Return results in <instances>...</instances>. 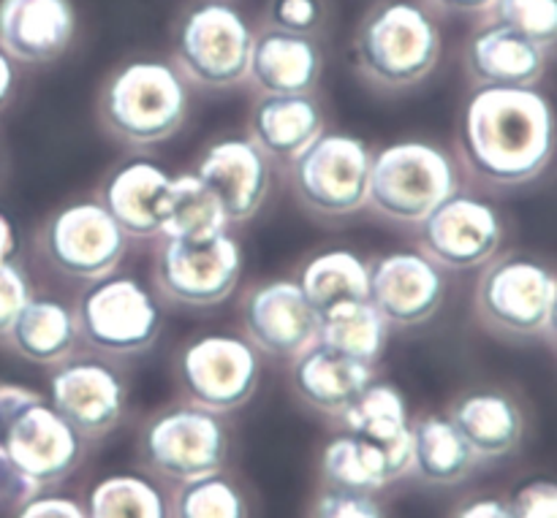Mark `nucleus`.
Masks as SVG:
<instances>
[{"label":"nucleus","mask_w":557,"mask_h":518,"mask_svg":"<svg viewBox=\"0 0 557 518\" xmlns=\"http://www.w3.org/2000/svg\"><path fill=\"white\" fill-rule=\"evenodd\" d=\"M41 400V394L27 386H16V383H0V429L16 416V413L25 410L27 405Z\"/></svg>","instance_id":"43"},{"label":"nucleus","mask_w":557,"mask_h":518,"mask_svg":"<svg viewBox=\"0 0 557 518\" xmlns=\"http://www.w3.org/2000/svg\"><path fill=\"white\" fill-rule=\"evenodd\" d=\"M190 112L188 79L172 60L120 63L98 90V117L114 139L152 147L172 139Z\"/></svg>","instance_id":"3"},{"label":"nucleus","mask_w":557,"mask_h":518,"mask_svg":"<svg viewBox=\"0 0 557 518\" xmlns=\"http://www.w3.org/2000/svg\"><path fill=\"white\" fill-rule=\"evenodd\" d=\"M16 85H20V71H16V63L3 52V49H0V112L14 101Z\"/></svg>","instance_id":"45"},{"label":"nucleus","mask_w":557,"mask_h":518,"mask_svg":"<svg viewBox=\"0 0 557 518\" xmlns=\"http://www.w3.org/2000/svg\"><path fill=\"white\" fill-rule=\"evenodd\" d=\"M20 253V237H16V228L11 223V217L5 212H0V266L11 264Z\"/></svg>","instance_id":"46"},{"label":"nucleus","mask_w":557,"mask_h":518,"mask_svg":"<svg viewBox=\"0 0 557 518\" xmlns=\"http://www.w3.org/2000/svg\"><path fill=\"white\" fill-rule=\"evenodd\" d=\"M49 402L82 438H103L123 418L128 389L112 364L69 358L49 378Z\"/></svg>","instance_id":"17"},{"label":"nucleus","mask_w":557,"mask_h":518,"mask_svg":"<svg viewBox=\"0 0 557 518\" xmlns=\"http://www.w3.org/2000/svg\"><path fill=\"white\" fill-rule=\"evenodd\" d=\"M373 150L354 134H321L292 163V185L305 210L346 217L368 206Z\"/></svg>","instance_id":"10"},{"label":"nucleus","mask_w":557,"mask_h":518,"mask_svg":"<svg viewBox=\"0 0 557 518\" xmlns=\"http://www.w3.org/2000/svg\"><path fill=\"white\" fill-rule=\"evenodd\" d=\"M87 518H172L169 500L150 478L109 476L87 494Z\"/></svg>","instance_id":"33"},{"label":"nucleus","mask_w":557,"mask_h":518,"mask_svg":"<svg viewBox=\"0 0 557 518\" xmlns=\"http://www.w3.org/2000/svg\"><path fill=\"white\" fill-rule=\"evenodd\" d=\"M248 139L275 161L294 163L326 130L313 96H259L248 117Z\"/></svg>","instance_id":"24"},{"label":"nucleus","mask_w":557,"mask_h":518,"mask_svg":"<svg viewBox=\"0 0 557 518\" xmlns=\"http://www.w3.org/2000/svg\"><path fill=\"white\" fill-rule=\"evenodd\" d=\"M547 52L511 27L484 20L462 47V65L473 87H533L547 71Z\"/></svg>","instance_id":"22"},{"label":"nucleus","mask_w":557,"mask_h":518,"mask_svg":"<svg viewBox=\"0 0 557 518\" xmlns=\"http://www.w3.org/2000/svg\"><path fill=\"white\" fill-rule=\"evenodd\" d=\"M172 179L161 163L131 157L107 174L98 201L128 239L161 237L172 199Z\"/></svg>","instance_id":"20"},{"label":"nucleus","mask_w":557,"mask_h":518,"mask_svg":"<svg viewBox=\"0 0 557 518\" xmlns=\"http://www.w3.org/2000/svg\"><path fill=\"white\" fill-rule=\"evenodd\" d=\"M487 20L511 27L544 49L557 43V0H495Z\"/></svg>","instance_id":"35"},{"label":"nucleus","mask_w":557,"mask_h":518,"mask_svg":"<svg viewBox=\"0 0 557 518\" xmlns=\"http://www.w3.org/2000/svg\"><path fill=\"white\" fill-rule=\"evenodd\" d=\"M449 518H517L515 505L498 497H473L451 510Z\"/></svg>","instance_id":"42"},{"label":"nucleus","mask_w":557,"mask_h":518,"mask_svg":"<svg viewBox=\"0 0 557 518\" xmlns=\"http://www.w3.org/2000/svg\"><path fill=\"white\" fill-rule=\"evenodd\" d=\"M79 337L107 356H136L156 345L163 307L150 288L131 275H107L87 282L74 304Z\"/></svg>","instance_id":"6"},{"label":"nucleus","mask_w":557,"mask_h":518,"mask_svg":"<svg viewBox=\"0 0 557 518\" xmlns=\"http://www.w3.org/2000/svg\"><path fill=\"white\" fill-rule=\"evenodd\" d=\"M228 220L215 195L207 190L196 174H180L172 179V199H169L166 223H163V239H185L199 242L215 233L226 231Z\"/></svg>","instance_id":"32"},{"label":"nucleus","mask_w":557,"mask_h":518,"mask_svg":"<svg viewBox=\"0 0 557 518\" xmlns=\"http://www.w3.org/2000/svg\"><path fill=\"white\" fill-rule=\"evenodd\" d=\"M368 299L389 326L428 324L444 307V269L413 250L384 253L368 264Z\"/></svg>","instance_id":"16"},{"label":"nucleus","mask_w":557,"mask_h":518,"mask_svg":"<svg viewBox=\"0 0 557 518\" xmlns=\"http://www.w3.org/2000/svg\"><path fill=\"white\" fill-rule=\"evenodd\" d=\"M174 378L194 405L234 413L253 400L261 380L259 351L237 334H199L174 358Z\"/></svg>","instance_id":"9"},{"label":"nucleus","mask_w":557,"mask_h":518,"mask_svg":"<svg viewBox=\"0 0 557 518\" xmlns=\"http://www.w3.org/2000/svg\"><path fill=\"white\" fill-rule=\"evenodd\" d=\"M544 337H547L553 345H557V288H555V299H553V307H549V318L547 326H544Z\"/></svg>","instance_id":"47"},{"label":"nucleus","mask_w":557,"mask_h":518,"mask_svg":"<svg viewBox=\"0 0 557 518\" xmlns=\"http://www.w3.org/2000/svg\"><path fill=\"white\" fill-rule=\"evenodd\" d=\"M30 299V280L22 271V266L16 261L0 266V340L9 337L11 326Z\"/></svg>","instance_id":"38"},{"label":"nucleus","mask_w":557,"mask_h":518,"mask_svg":"<svg viewBox=\"0 0 557 518\" xmlns=\"http://www.w3.org/2000/svg\"><path fill=\"white\" fill-rule=\"evenodd\" d=\"M419 233L422 253L441 269L468 271L498 255L504 217L490 201L457 190L419 223Z\"/></svg>","instance_id":"13"},{"label":"nucleus","mask_w":557,"mask_h":518,"mask_svg":"<svg viewBox=\"0 0 557 518\" xmlns=\"http://www.w3.org/2000/svg\"><path fill=\"white\" fill-rule=\"evenodd\" d=\"M128 250V233L101 201H74L47 217L41 253L60 275L92 282L112 275Z\"/></svg>","instance_id":"12"},{"label":"nucleus","mask_w":557,"mask_h":518,"mask_svg":"<svg viewBox=\"0 0 557 518\" xmlns=\"http://www.w3.org/2000/svg\"><path fill=\"white\" fill-rule=\"evenodd\" d=\"M221 201L228 223H248L270 195V157L250 139L226 136L201 150L194 172Z\"/></svg>","instance_id":"18"},{"label":"nucleus","mask_w":557,"mask_h":518,"mask_svg":"<svg viewBox=\"0 0 557 518\" xmlns=\"http://www.w3.org/2000/svg\"><path fill=\"white\" fill-rule=\"evenodd\" d=\"M14 518H87V510L76 500L58 494H36L14 510Z\"/></svg>","instance_id":"41"},{"label":"nucleus","mask_w":557,"mask_h":518,"mask_svg":"<svg viewBox=\"0 0 557 518\" xmlns=\"http://www.w3.org/2000/svg\"><path fill=\"white\" fill-rule=\"evenodd\" d=\"M82 440L85 438L44 396L27 405L22 413H16L0 429L3 454L41 492L69 478L79 467L82 454H85Z\"/></svg>","instance_id":"14"},{"label":"nucleus","mask_w":557,"mask_h":518,"mask_svg":"<svg viewBox=\"0 0 557 518\" xmlns=\"http://www.w3.org/2000/svg\"><path fill=\"white\" fill-rule=\"evenodd\" d=\"M243 277V248L228 231L199 242L163 239L156 255V286L166 302L215 307L226 302Z\"/></svg>","instance_id":"11"},{"label":"nucleus","mask_w":557,"mask_h":518,"mask_svg":"<svg viewBox=\"0 0 557 518\" xmlns=\"http://www.w3.org/2000/svg\"><path fill=\"white\" fill-rule=\"evenodd\" d=\"M321 476L326 487L370 494L397 481L386 451L351 432L341 434L326 445L321 454Z\"/></svg>","instance_id":"31"},{"label":"nucleus","mask_w":557,"mask_h":518,"mask_svg":"<svg viewBox=\"0 0 557 518\" xmlns=\"http://www.w3.org/2000/svg\"><path fill=\"white\" fill-rule=\"evenodd\" d=\"M245 340L259 353L294 358L319 342V313L297 280H264L250 288L239 304Z\"/></svg>","instance_id":"15"},{"label":"nucleus","mask_w":557,"mask_h":518,"mask_svg":"<svg viewBox=\"0 0 557 518\" xmlns=\"http://www.w3.org/2000/svg\"><path fill=\"white\" fill-rule=\"evenodd\" d=\"M36 494H41V489L0 448V510H16Z\"/></svg>","instance_id":"39"},{"label":"nucleus","mask_w":557,"mask_h":518,"mask_svg":"<svg viewBox=\"0 0 557 518\" xmlns=\"http://www.w3.org/2000/svg\"><path fill=\"white\" fill-rule=\"evenodd\" d=\"M422 3L444 14H487L495 0H422Z\"/></svg>","instance_id":"44"},{"label":"nucleus","mask_w":557,"mask_h":518,"mask_svg":"<svg viewBox=\"0 0 557 518\" xmlns=\"http://www.w3.org/2000/svg\"><path fill=\"white\" fill-rule=\"evenodd\" d=\"M517 518H557V483L533 481L515 497Z\"/></svg>","instance_id":"40"},{"label":"nucleus","mask_w":557,"mask_h":518,"mask_svg":"<svg viewBox=\"0 0 557 518\" xmlns=\"http://www.w3.org/2000/svg\"><path fill=\"white\" fill-rule=\"evenodd\" d=\"M5 340L27 362L58 367L74 356L79 326L69 304L49 296H33L14 320Z\"/></svg>","instance_id":"27"},{"label":"nucleus","mask_w":557,"mask_h":518,"mask_svg":"<svg viewBox=\"0 0 557 518\" xmlns=\"http://www.w3.org/2000/svg\"><path fill=\"white\" fill-rule=\"evenodd\" d=\"M253 25L228 0H194L172 25V63L188 85L228 90L248 79Z\"/></svg>","instance_id":"4"},{"label":"nucleus","mask_w":557,"mask_h":518,"mask_svg":"<svg viewBox=\"0 0 557 518\" xmlns=\"http://www.w3.org/2000/svg\"><path fill=\"white\" fill-rule=\"evenodd\" d=\"M330 20V0H267L264 11H261V25L264 27L310 38L324 36Z\"/></svg>","instance_id":"36"},{"label":"nucleus","mask_w":557,"mask_h":518,"mask_svg":"<svg viewBox=\"0 0 557 518\" xmlns=\"http://www.w3.org/2000/svg\"><path fill=\"white\" fill-rule=\"evenodd\" d=\"M76 30L74 0H0V49L14 63H54L69 52Z\"/></svg>","instance_id":"19"},{"label":"nucleus","mask_w":557,"mask_h":518,"mask_svg":"<svg viewBox=\"0 0 557 518\" xmlns=\"http://www.w3.org/2000/svg\"><path fill=\"white\" fill-rule=\"evenodd\" d=\"M373 380V364L343 356L321 342H313L308 351L294 356L292 364V386L297 396L324 416L343 418Z\"/></svg>","instance_id":"23"},{"label":"nucleus","mask_w":557,"mask_h":518,"mask_svg":"<svg viewBox=\"0 0 557 518\" xmlns=\"http://www.w3.org/2000/svg\"><path fill=\"white\" fill-rule=\"evenodd\" d=\"M324 76L319 38L261 25L253 36L248 81L259 96H313Z\"/></svg>","instance_id":"21"},{"label":"nucleus","mask_w":557,"mask_h":518,"mask_svg":"<svg viewBox=\"0 0 557 518\" xmlns=\"http://www.w3.org/2000/svg\"><path fill=\"white\" fill-rule=\"evenodd\" d=\"M557 271L531 255L506 253L487 261L476 282V315L495 334L528 340L544 334Z\"/></svg>","instance_id":"7"},{"label":"nucleus","mask_w":557,"mask_h":518,"mask_svg":"<svg viewBox=\"0 0 557 518\" xmlns=\"http://www.w3.org/2000/svg\"><path fill=\"white\" fill-rule=\"evenodd\" d=\"M297 282L321 315L335 304L368 299V264L351 250H321L305 261Z\"/></svg>","instance_id":"30"},{"label":"nucleus","mask_w":557,"mask_h":518,"mask_svg":"<svg viewBox=\"0 0 557 518\" xmlns=\"http://www.w3.org/2000/svg\"><path fill=\"white\" fill-rule=\"evenodd\" d=\"M460 190L449 152L430 141H395L373 152L368 206L403 226H419Z\"/></svg>","instance_id":"5"},{"label":"nucleus","mask_w":557,"mask_h":518,"mask_svg":"<svg viewBox=\"0 0 557 518\" xmlns=\"http://www.w3.org/2000/svg\"><path fill=\"white\" fill-rule=\"evenodd\" d=\"M310 518H386V510L370 492L326 487L315 494Z\"/></svg>","instance_id":"37"},{"label":"nucleus","mask_w":557,"mask_h":518,"mask_svg":"<svg viewBox=\"0 0 557 518\" xmlns=\"http://www.w3.org/2000/svg\"><path fill=\"white\" fill-rule=\"evenodd\" d=\"M446 416L451 418L479 459H500L522 443L525 416L515 396L498 389H479L462 394Z\"/></svg>","instance_id":"26"},{"label":"nucleus","mask_w":557,"mask_h":518,"mask_svg":"<svg viewBox=\"0 0 557 518\" xmlns=\"http://www.w3.org/2000/svg\"><path fill=\"white\" fill-rule=\"evenodd\" d=\"M139 454L152 472L172 481L221 472L228 459V429L221 413L194 405H172L156 413L139 434Z\"/></svg>","instance_id":"8"},{"label":"nucleus","mask_w":557,"mask_h":518,"mask_svg":"<svg viewBox=\"0 0 557 518\" xmlns=\"http://www.w3.org/2000/svg\"><path fill=\"white\" fill-rule=\"evenodd\" d=\"M460 152L468 172L495 188L542 177L557 152L553 101L533 87H476L462 103Z\"/></svg>","instance_id":"1"},{"label":"nucleus","mask_w":557,"mask_h":518,"mask_svg":"<svg viewBox=\"0 0 557 518\" xmlns=\"http://www.w3.org/2000/svg\"><path fill=\"white\" fill-rule=\"evenodd\" d=\"M413 467L411 472L430 487H457L476 467L479 456L444 413H430L411 424Z\"/></svg>","instance_id":"28"},{"label":"nucleus","mask_w":557,"mask_h":518,"mask_svg":"<svg viewBox=\"0 0 557 518\" xmlns=\"http://www.w3.org/2000/svg\"><path fill=\"white\" fill-rule=\"evenodd\" d=\"M172 518H250L248 500L223 472L183 481L174 492Z\"/></svg>","instance_id":"34"},{"label":"nucleus","mask_w":557,"mask_h":518,"mask_svg":"<svg viewBox=\"0 0 557 518\" xmlns=\"http://www.w3.org/2000/svg\"><path fill=\"white\" fill-rule=\"evenodd\" d=\"M438 22L422 0H375L354 33V63L368 85L411 90L441 60Z\"/></svg>","instance_id":"2"},{"label":"nucleus","mask_w":557,"mask_h":518,"mask_svg":"<svg viewBox=\"0 0 557 518\" xmlns=\"http://www.w3.org/2000/svg\"><path fill=\"white\" fill-rule=\"evenodd\" d=\"M319 342L357 362L375 364L389 342V320L370 304L343 302L319 315Z\"/></svg>","instance_id":"29"},{"label":"nucleus","mask_w":557,"mask_h":518,"mask_svg":"<svg viewBox=\"0 0 557 518\" xmlns=\"http://www.w3.org/2000/svg\"><path fill=\"white\" fill-rule=\"evenodd\" d=\"M343 424L357 438L381 445L389 456L395 478H406L413 467V432L408 402L395 383H373L343 413Z\"/></svg>","instance_id":"25"}]
</instances>
